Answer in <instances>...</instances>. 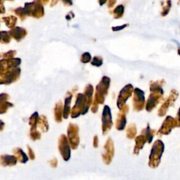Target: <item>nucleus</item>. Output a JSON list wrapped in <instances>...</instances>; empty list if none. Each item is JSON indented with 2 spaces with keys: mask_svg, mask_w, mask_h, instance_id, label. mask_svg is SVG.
I'll list each match as a JSON object with an SVG mask.
<instances>
[{
  "mask_svg": "<svg viewBox=\"0 0 180 180\" xmlns=\"http://www.w3.org/2000/svg\"><path fill=\"white\" fill-rule=\"evenodd\" d=\"M2 163H5L6 165H15L16 162V159L14 156L11 155H5L4 158H2Z\"/></svg>",
  "mask_w": 180,
  "mask_h": 180,
  "instance_id": "nucleus-1",
  "label": "nucleus"
}]
</instances>
